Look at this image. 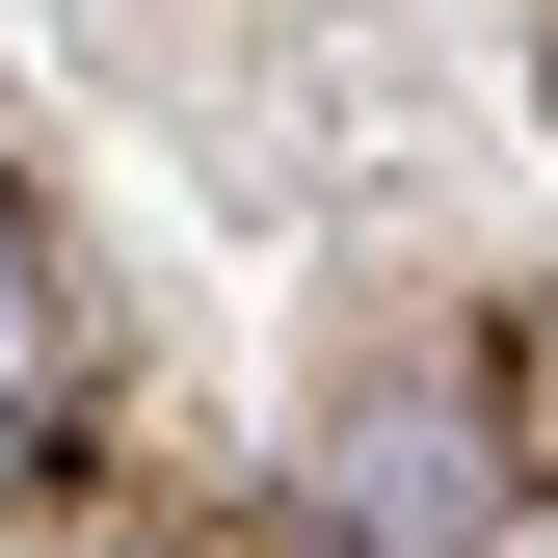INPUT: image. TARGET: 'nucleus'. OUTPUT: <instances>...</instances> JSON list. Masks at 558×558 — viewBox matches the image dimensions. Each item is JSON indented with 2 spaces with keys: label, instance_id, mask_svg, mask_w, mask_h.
<instances>
[{
  "label": "nucleus",
  "instance_id": "f257e3e1",
  "mask_svg": "<svg viewBox=\"0 0 558 558\" xmlns=\"http://www.w3.org/2000/svg\"><path fill=\"white\" fill-rule=\"evenodd\" d=\"M0 426H27V240H0Z\"/></svg>",
  "mask_w": 558,
  "mask_h": 558
}]
</instances>
